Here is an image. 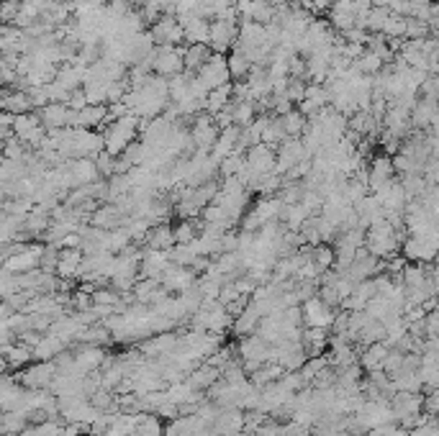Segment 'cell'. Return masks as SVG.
Instances as JSON below:
<instances>
[{
  "mask_svg": "<svg viewBox=\"0 0 439 436\" xmlns=\"http://www.w3.org/2000/svg\"><path fill=\"white\" fill-rule=\"evenodd\" d=\"M65 349H70V344H67L65 339L54 336V334H44L39 344L33 346V362H52Z\"/></svg>",
  "mask_w": 439,
  "mask_h": 436,
  "instance_id": "20",
  "label": "cell"
},
{
  "mask_svg": "<svg viewBox=\"0 0 439 436\" xmlns=\"http://www.w3.org/2000/svg\"><path fill=\"white\" fill-rule=\"evenodd\" d=\"M75 344H80V346H108V344H113V334L105 329V324H92V326H85V329L78 334Z\"/></svg>",
  "mask_w": 439,
  "mask_h": 436,
  "instance_id": "22",
  "label": "cell"
},
{
  "mask_svg": "<svg viewBox=\"0 0 439 436\" xmlns=\"http://www.w3.org/2000/svg\"><path fill=\"white\" fill-rule=\"evenodd\" d=\"M175 226L170 223H159V226H152L149 236H147V247L149 249H159V252H170L175 247Z\"/></svg>",
  "mask_w": 439,
  "mask_h": 436,
  "instance_id": "26",
  "label": "cell"
},
{
  "mask_svg": "<svg viewBox=\"0 0 439 436\" xmlns=\"http://www.w3.org/2000/svg\"><path fill=\"white\" fill-rule=\"evenodd\" d=\"M41 118V124L46 126L49 131H57V129H67L70 121H73V111H70V105L67 103H49L44 105L41 111H36Z\"/></svg>",
  "mask_w": 439,
  "mask_h": 436,
  "instance_id": "18",
  "label": "cell"
},
{
  "mask_svg": "<svg viewBox=\"0 0 439 436\" xmlns=\"http://www.w3.org/2000/svg\"><path fill=\"white\" fill-rule=\"evenodd\" d=\"M198 80L203 85L206 90H218L223 85H229L231 80V72H229V65H226V54H213V57L206 62V67L198 72Z\"/></svg>",
  "mask_w": 439,
  "mask_h": 436,
  "instance_id": "8",
  "label": "cell"
},
{
  "mask_svg": "<svg viewBox=\"0 0 439 436\" xmlns=\"http://www.w3.org/2000/svg\"><path fill=\"white\" fill-rule=\"evenodd\" d=\"M134 436H164V423L157 413H142Z\"/></svg>",
  "mask_w": 439,
  "mask_h": 436,
  "instance_id": "32",
  "label": "cell"
},
{
  "mask_svg": "<svg viewBox=\"0 0 439 436\" xmlns=\"http://www.w3.org/2000/svg\"><path fill=\"white\" fill-rule=\"evenodd\" d=\"M3 111L14 113V116H23V113H33V103L28 98L26 90H11L6 87L3 92Z\"/></svg>",
  "mask_w": 439,
  "mask_h": 436,
  "instance_id": "25",
  "label": "cell"
},
{
  "mask_svg": "<svg viewBox=\"0 0 439 436\" xmlns=\"http://www.w3.org/2000/svg\"><path fill=\"white\" fill-rule=\"evenodd\" d=\"M221 247H223V252H239V231H226L223 234V239H221Z\"/></svg>",
  "mask_w": 439,
  "mask_h": 436,
  "instance_id": "43",
  "label": "cell"
},
{
  "mask_svg": "<svg viewBox=\"0 0 439 436\" xmlns=\"http://www.w3.org/2000/svg\"><path fill=\"white\" fill-rule=\"evenodd\" d=\"M226 65H229L231 80H234V83H242V80H247L249 70L255 67L247 57H244L242 52H236V49L231 54H226Z\"/></svg>",
  "mask_w": 439,
  "mask_h": 436,
  "instance_id": "31",
  "label": "cell"
},
{
  "mask_svg": "<svg viewBox=\"0 0 439 436\" xmlns=\"http://www.w3.org/2000/svg\"><path fill=\"white\" fill-rule=\"evenodd\" d=\"M75 349V372H78L80 378H88L92 372L103 370V362H105V349L103 346H73Z\"/></svg>",
  "mask_w": 439,
  "mask_h": 436,
  "instance_id": "11",
  "label": "cell"
},
{
  "mask_svg": "<svg viewBox=\"0 0 439 436\" xmlns=\"http://www.w3.org/2000/svg\"><path fill=\"white\" fill-rule=\"evenodd\" d=\"M95 164H98V169H100V177L116 175V156H113L111 151H100V154L95 156Z\"/></svg>",
  "mask_w": 439,
  "mask_h": 436,
  "instance_id": "38",
  "label": "cell"
},
{
  "mask_svg": "<svg viewBox=\"0 0 439 436\" xmlns=\"http://www.w3.org/2000/svg\"><path fill=\"white\" fill-rule=\"evenodd\" d=\"M424 413L426 416H432V418L439 416V388L424 395Z\"/></svg>",
  "mask_w": 439,
  "mask_h": 436,
  "instance_id": "41",
  "label": "cell"
},
{
  "mask_svg": "<svg viewBox=\"0 0 439 436\" xmlns=\"http://www.w3.org/2000/svg\"><path fill=\"white\" fill-rule=\"evenodd\" d=\"M329 339L332 331L329 329H319V326H303V349H306L308 359L329 354Z\"/></svg>",
  "mask_w": 439,
  "mask_h": 436,
  "instance_id": "15",
  "label": "cell"
},
{
  "mask_svg": "<svg viewBox=\"0 0 439 436\" xmlns=\"http://www.w3.org/2000/svg\"><path fill=\"white\" fill-rule=\"evenodd\" d=\"M396 177H398V172H396L393 156L391 154H378L367 162V185H370V193H378L388 183H393Z\"/></svg>",
  "mask_w": 439,
  "mask_h": 436,
  "instance_id": "7",
  "label": "cell"
},
{
  "mask_svg": "<svg viewBox=\"0 0 439 436\" xmlns=\"http://www.w3.org/2000/svg\"><path fill=\"white\" fill-rule=\"evenodd\" d=\"M403 362H406V354L401 352V349H391V352H388V357H386V362H383V370L388 372V375H391V378H396V375H398L401 370H403Z\"/></svg>",
  "mask_w": 439,
  "mask_h": 436,
  "instance_id": "37",
  "label": "cell"
},
{
  "mask_svg": "<svg viewBox=\"0 0 439 436\" xmlns=\"http://www.w3.org/2000/svg\"><path fill=\"white\" fill-rule=\"evenodd\" d=\"M70 111H83V108H88L90 105V100H88V95H85V90L80 87V90H75L73 92V98H70Z\"/></svg>",
  "mask_w": 439,
  "mask_h": 436,
  "instance_id": "42",
  "label": "cell"
},
{
  "mask_svg": "<svg viewBox=\"0 0 439 436\" xmlns=\"http://www.w3.org/2000/svg\"><path fill=\"white\" fill-rule=\"evenodd\" d=\"M221 375H223V372L218 370V367H213V365H208V362H203V365L198 367V370H193V372H191V378H188V383H191L193 388H196V390L208 393V390H211V385L221 380Z\"/></svg>",
  "mask_w": 439,
  "mask_h": 436,
  "instance_id": "27",
  "label": "cell"
},
{
  "mask_svg": "<svg viewBox=\"0 0 439 436\" xmlns=\"http://www.w3.org/2000/svg\"><path fill=\"white\" fill-rule=\"evenodd\" d=\"M126 218H129V216L118 208L116 203H103V206L92 213L90 223L98 228H105V231H116V228H124Z\"/></svg>",
  "mask_w": 439,
  "mask_h": 436,
  "instance_id": "17",
  "label": "cell"
},
{
  "mask_svg": "<svg viewBox=\"0 0 439 436\" xmlns=\"http://www.w3.org/2000/svg\"><path fill=\"white\" fill-rule=\"evenodd\" d=\"M149 59L152 70L159 78H175L185 72V46H157Z\"/></svg>",
  "mask_w": 439,
  "mask_h": 436,
  "instance_id": "2",
  "label": "cell"
},
{
  "mask_svg": "<svg viewBox=\"0 0 439 436\" xmlns=\"http://www.w3.org/2000/svg\"><path fill=\"white\" fill-rule=\"evenodd\" d=\"M70 164V172H73L75 177V185H90L95 183V180H100V169L98 164H95V159H90V156H85V159H73Z\"/></svg>",
  "mask_w": 439,
  "mask_h": 436,
  "instance_id": "24",
  "label": "cell"
},
{
  "mask_svg": "<svg viewBox=\"0 0 439 436\" xmlns=\"http://www.w3.org/2000/svg\"><path fill=\"white\" fill-rule=\"evenodd\" d=\"M167 257H170V262L177 265V267H191L193 260L198 257V252L193 249V244H175V247L167 252Z\"/></svg>",
  "mask_w": 439,
  "mask_h": 436,
  "instance_id": "35",
  "label": "cell"
},
{
  "mask_svg": "<svg viewBox=\"0 0 439 436\" xmlns=\"http://www.w3.org/2000/svg\"><path fill=\"white\" fill-rule=\"evenodd\" d=\"M280 121L285 126V131H288V137H295V139H301L308 129V118L301 111H290L288 116H280Z\"/></svg>",
  "mask_w": 439,
  "mask_h": 436,
  "instance_id": "34",
  "label": "cell"
},
{
  "mask_svg": "<svg viewBox=\"0 0 439 436\" xmlns=\"http://www.w3.org/2000/svg\"><path fill=\"white\" fill-rule=\"evenodd\" d=\"M162 287H167L170 293H175V295H180V293H185L188 287H193L198 282V275L193 272L191 267H177V265H170L167 267V272L162 275Z\"/></svg>",
  "mask_w": 439,
  "mask_h": 436,
  "instance_id": "14",
  "label": "cell"
},
{
  "mask_svg": "<svg viewBox=\"0 0 439 436\" xmlns=\"http://www.w3.org/2000/svg\"><path fill=\"white\" fill-rule=\"evenodd\" d=\"M308 218H311V213L303 208L301 203H295V206H285L282 213H280V223H285L290 231H301V228L306 226Z\"/></svg>",
  "mask_w": 439,
  "mask_h": 436,
  "instance_id": "30",
  "label": "cell"
},
{
  "mask_svg": "<svg viewBox=\"0 0 439 436\" xmlns=\"http://www.w3.org/2000/svg\"><path fill=\"white\" fill-rule=\"evenodd\" d=\"M239 431H244V410L221 408L216 423H213V436H236Z\"/></svg>",
  "mask_w": 439,
  "mask_h": 436,
  "instance_id": "19",
  "label": "cell"
},
{
  "mask_svg": "<svg viewBox=\"0 0 439 436\" xmlns=\"http://www.w3.org/2000/svg\"><path fill=\"white\" fill-rule=\"evenodd\" d=\"M306 159H314V156L308 154V149L303 147L301 139H285V142L277 147V175H285L288 169H293L295 164L306 162Z\"/></svg>",
  "mask_w": 439,
  "mask_h": 436,
  "instance_id": "10",
  "label": "cell"
},
{
  "mask_svg": "<svg viewBox=\"0 0 439 436\" xmlns=\"http://www.w3.org/2000/svg\"><path fill=\"white\" fill-rule=\"evenodd\" d=\"M191 137H193V144H196V149L211 151L216 147L218 137H221V129H218L216 118L211 116V113H198L196 121H193V126H191Z\"/></svg>",
  "mask_w": 439,
  "mask_h": 436,
  "instance_id": "5",
  "label": "cell"
},
{
  "mask_svg": "<svg viewBox=\"0 0 439 436\" xmlns=\"http://www.w3.org/2000/svg\"><path fill=\"white\" fill-rule=\"evenodd\" d=\"M54 375H57V365L54 362H31L21 372H16V378L28 390H49Z\"/></svg>",
  "mask_w": 439,
  "mask_h": 436,
  "instance_id": "4",
  "label": "cell"
},
{
  "mask_svg": "<svg viewBox=\"0 0 439 436\" xmlns=\"http://www.w3.org/2000/svg\"><path fill=\"white\" fill-rule=\"evenodd\" d=\"M139 134H142V118L132 116V113L124 118H118V121H113V124H108L103 129L105 151H111L113 156L124 154V151L137 142Z\"/></svg>",
  "mask_w": 439,
  "mask_h": 436,
  "instance_id": "1",
  "label": "cell"
},
{
  "mask_svg": "<svg viewBox=\"0 0 439 436\" xmlns=\"http://www.w3.org/2000/svg\"><path fill=\"white\" fill-rule=\"evenodd\" d=\"M301 308H303V324L319 326V329H329V331H332V324H334V319H337V311L334 308H329L319 295L306 300Z\"/></svg>",
  "mask_w": 439,
  "mask_h": 436,
  "instance_id": "12",
  "label": "cell"
},
{
  "mask_svg": "<svg viewBox=\"0 0 439 436\" xmlns=\"http://www.w3.org/2000/svg\"><path fill=\"white\" fill-rule=\"evenodd\" d=\"M41 254H44V244L28 241L18 254L3 262V270H8V272H33V270L41 267Z\"/></svg>",
  "mask_w": 439,
  "mask_h": 436,
  "instance_id": "9",
  "label": "cell"
},
{
  "mask_svg": "<svg viewBox=\"0 0 439 436\" xmlns=\"http://www.w3.org/2000/svg\"><path fill=\"white\" fill-rule=\"evenodd\" d=\"M213 49H211L208 44H188L185 46V70L188 72H201L206 67V62H208L211 57H213Z\"/></svg>",
  "mask_w": 439,
  "mask_h": 436,
  "instance_id": "28",
  "label": "cell"
},
{
  "mask_svg": "<svg viewBox=\"0 0 439 436\" xmlns=\"http://www.w3.org/2000/svg\"><path fill=\"white\" fill-rule=\"evenodd\" d=\"M419 375H421V383H424V395L426 393L437 390L439 388V370H434V367H421Z\"/></svg>",
  "mask_w": 439,
  "mask_h": 436,
  "instance_id": "39",
  "label": "cell"
},
{
  "mask_svg": "<svg viewBox=\"0 0 439 436\" xmlns=\"http://www.w3.org/2000/svg\"><path fill=\"white\" fill-rule=\"evenodd\" d=\"M263 311L249 300V306L247 311L239 316V319H234V326H231V331L236 334V336L242 339V336H249V334H257V326H260V321H263Z\"/></svg>",
  "mask_w": 439,
  "mask_h": 436,
  "instance_id": "23",
  "label": "cell"
},
{
  "mask_svg": "<svg viewBox=\"0 0 439 436\" xmlns=\"http://www.w3.org/2000/svg\"><path fill=\"white\" fill-rule=\"evenodd\" d=\"M388 352H391V346L386 341H378V344H370L367 349H362L360 354V365L365 372H373V370H383V362H386Z\"/></svg>",
  "mask_w": 439,
  "mask_h": 436,
  "instance_id": "29",
  "label": "cell"
},
{
  "mask_svg": "<svg viewBox=\"0 0 439 436\" xmlns=\"http://www.w3.org/2000/svg\"><path fill=\"white\" fill-rule=\"evenodd\" d=\"M421 92H424V98L437 100V103H439V75L426 78L424 83H421Z\"/></svg>",
  "mask_w": 439,
  "mask_h": 436,
  "instance_id": "40",
  "label": "cell"
},
{
  "mask_svg": "<svg viewBox=\"0 0 439 436\" xmlns=\"http://www.w3.org/2000/svg\"><path fill=\"white\" fill-rule=\"evenodd\" d=\"M401 254L408 262H421V265H432L439 257V231L437 234H424V236H408L401 247Z\"/></svg>",
  "mask_w": 439,
  "mask_h": 436,
  "instance_id": "3",
  "label": "cell"
},
{
  "mask_svg": "<svg viewBox=\"0 0 439 436\" xmlns=\"http://www.w3.org/2000/svg\"><path fill=\"white\" fill-rule=\"evenodd\" d=\"M149 31L157 46H188V41H185V28H183V23L177 21L175 14H167L159 23H154Z\"/></svg>",
  "mask_w": 439,
  "mask_h": 436,
  "instance_id": "6",
  "label": "cell"
},
{
  "mask_svg": "<svg viewBox=\"0 0 439 436\" xmlns=\"http://www.w3.org/2000/svg\"><path fill=\"white\" fill-rule=\"evenodd\" d=\"M172 262L167 257V252H159V249H144L142 254V277H149V280H162V275L167 272Z\"/></svg>",
  "mask_w": 439,
  "mask_h": 436,
  "instance_id": "16",
  "label": "cell"
},
{
  "mask_svg": "<svg viewBox=\"0 0 439 436\" xmlns=\"http://www.w3.org/2000/svg\"><path fill=\"white\" fill-rule=\"evenodd\" d=\"M83 260H85V252H83V249H62V254H59L57 275L62 277V280H78Z\"/></svg>",
  "mask_w": 439,
  "mask_h": 436,
  "instance_id": "21",
  "label": "cell"
},
{
  "mask_svg": "<svg viewBox=\"0 0 439 436\" xmlns=\"http://www.w3.org/2000/svg\"><path fill=\"white\" fill-rule=\"evenodd\" d=\"M375 196H378V201H381V206L388 213H406L408 196H406V190H403V185L398 183V177H396L393 183H388L386 188L378 190Z\"/></svg>",
  "mask_w": 439,
  "mask_h": 436,
  "instance_id": "13",
  "label": "cell"
},
{
  "mask_svg": "<svg viewBox=\"0 0 439 436\" xmlns=\"http://www.w3.org/2000/svg\"><path fill=\"white\" fill-rule=\"evenodd\" d=\"M59 254H62V249H59V247H54V244H44V254H41V267H39V270L57 275Z\"/></svg>",
  "mask_w": 439,
  "mask_h": 436,
  "instance_id": "36",
  "label": "cell"
},
{
  "mask_svg": "<svg viewBox=\"0 0 439 436\" xmlns=\"http://www.w3.org/2000/svg\"><path fill=\"white\" fill-rule=\"evenodd\" d=\"M311 260L316 262V267L327 272V270L334 267L337 262V252H334V244H319V247H311Z\"/></svg>",
  "mask_w": 439,
  "mask_h": 436,
  "instance_id": "33",
  "label": "cell"
}]
</instances>
